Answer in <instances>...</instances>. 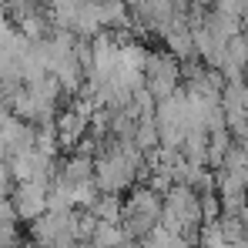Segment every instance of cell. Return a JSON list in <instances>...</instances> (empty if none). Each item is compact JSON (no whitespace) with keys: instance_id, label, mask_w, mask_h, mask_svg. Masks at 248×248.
Here are the masks:
<instances>
[{"instance_id":"6da1fadb","label":"cell","mask_w":248,"mask_h":248,"mask_svg":"<svg viewBox=\"0 0 248 248\" xmlns=\"http://www.w3.org/2000/svg\"><path fill=\"white\" fill-rule=\"evenodd\" d=\"M144 171V155L131 141H104L94 155V185L104 195H124Z\"/></svg>"},{"instance_id":"7a4b0ae2","label":"cell","mask_w":248,"mask_h":248,"mask_svg":"<svg viewBox=\"0 0 248 248\" xmlns=\"http://www.w3.org/2000/svg\"><path fill=\"white\" fill-rule=\"evenodd\" d=\"M161 205H165V195L155 191L151 185H138V188H131L127 198H124V211H121L124 232H127L134 242L144 238L151 228L161 225Z\"/></svg>"},{"instance_id":"3957f363","label":"cell","mask_w":248,"mask_h":248,"mask_svg":"<svg viewBox=\"0 0 248 248\" xmlns=\"http://www.w3.org/2000/svg\"><path fill=\"white\" fill-rule=\"evenodd\" d=\"M161 225L174 235H195L202 228V195L188 185H171L161 205Z\"/></svg>"},{"instance_id":"277c9868","label":"cell","mask_w":248,"mask_h":248,"mask_svg":"<svg viewBox=\"0 0 248 248\" xmlns=\"http://www.w3.org/2000/svg\"><path fill=\"white\" fill-rule=\"evenodd\" d=\"M78 221H81V208L47 211L37 221H31V238L41 248H74L78 245Z\"/></svg>"},{"instance_id":"5b68a950","label":"cell","mask_w":248,"mask_h":248,"mask_svg":"<svg viewBox=\"0 0 248 248\" xmlns=\"http://www.w3.org/2000/svg\"><path fill=\"white\" fill-rule=\"evenodd\" d=\"M181 87V71H178V61L171 54H158V50H148L144 57V91L158 101H165L168 94H174Z\"/></svg>"},{"instance_id":"8992f818","label":"cell","mask_w":248,"mask_h":248,"mask_svg":"<svg viewBox=\"0 0 248 248\" xmlns=\"http://www.w3.org/2000/svg\"><path fill=\"white\" fill-rule=\"evenodd\" d=\"M54 161H57L54 155H47V151H41V148L34 144V148H24V151L10 155V158H7V168H10L14 185H20V181L50 185V178L57 174V165H54Z\"/></svg>"},{"instance_id":"52a82bcc","label":"cell","mask_w":248,"mask_h":248,"mask_svg":"<svg viewBox=\"0 0 248 248\" xmlns=\"http://www.w3.org/2000/svg\"><path fill=\"white\" fill-rule=\"evenodd\" d=\"M54 134H57V148L61 151H78L84 141L91 138V118L84 114L78 104L64 108L54 118Z\"/></svg>"},{"instance_id":"ba28073f","label":"cell","mask_w":248,"mask_h":248,"mask_svg":"<svg viewBox=\"0 0 248 248\" xmlns=\"http://www.w3.org/2000/svg\"><path fill=\"white\" fill-rule=\"evenodd\" d=\"M10 202L20 221H37L41 215H47V185L41 181H20L10 191Z\"/></svg>"},{"instance_id":"9c48e42d","label":"cell","mask_w":248,"mask_h":248,"mask_svg":"<svg viewBox=\"0 0 248 248\" xmlns=\"http://www.w3.org/2000/svg\"><path fill=\"white\" fill-rule=\"evenodd\" d=\"M124 242H131V235L124 232L121 221H97L94 225V235H91L94 248H121Z\"/></svg>"},{"instance_id":"30bf717a","label":"cell","mask_w":248,"mask_h":248,"mask_svg":"<svg viewBox=\"0 0 248 248\" xmlns=\"http://www.w3.org/2000/svg\"><path fill=\"white\" fill-rule=\"evenodd\" d=\"M97 221H121V211H124V198L121 195H97V202L87 208Z\"/></svg>"},{"instance_id":"8fae6325","label":"cell","mask_w":248,"mask_h":248,"mask_svg":"<svg viewBox=\"0 0 248 248\" xmlns=\"http://www.w3.org/2000/svg\"><path fill=\"white\" fill-rule=\"evenodd\" d=\"M198 248H235V245L225 238V232H221L218 221H208V225L198 228Z\"/></svg>"},{"instance_id":"7c38bea8","label":"cell","mask_w":248,"mask_h":248,"mask_svg":"<svg viewBox=\"0 0 248 248\" xmlns=\"http://www.w3.org/2000/svg\"><path fill=\"white\" fill-rule=\"evenodd\" d=\"M14 191V178H10V168L7 161H0V195H10Z\"/></svg>"},{"instance_id":"4fadbf2b","label":"cell","mask_w":248,"mask_h":248,"mask_svg":"<svg viewBox=\"0 0 248 248\" xmlns=\"http://www.w3.org/2000/svg\"><path fill=\"white\" fill-rule=\"evenodd\" d=\"M238 221H242V228H245V235H248V202H245V208L238 211Z\"/></svg>"},{"instance_id":"5bb4252c","label":"cell","mask_w":248,"mask_h":248,"mask_svg":"<svg viewBox=\"0 0 248 248\" xmlns=\"http://www.w3.org/2000/svg\"><path fill=\"white\" fill-rule=\"evenodd\" d=\"M10 14V0H0V17H7Z\"/></svg>"},{"instance_id":"9a60e30c","label":"cell","mask_w":248,"mask_h":248,"mask_svg":"<svg viewBox=\"0 0 248 248\" xmlns=\"http://www.w3.org/2000/svg\"><path fill=\"white\" fill-rule=\"evenodd\" d=\"M242 31H245V41H248V7H245V20H242Z\"/></svg>"},{"instance_id":"2e32d148","label":"cell","mask_w":248,"mask_h":248,"mask_svg":"<svg viewBox=\"0 0 248 248\" xmlns=\"http://www.w3.org/2000/svg\"><path fill=\"white\" fill-rule=\"evenodd\" d=\"M0 104H3V81H0Z\"/></svg>"},{"instance_id":"e0dca14e","label":"cell","mask_w":248,"mask_h":248,"mask_svg":"<svg viewBox=\"0 0 248 248\" xmlns=\"http://www.w3.org/2000/svg\"><path fill=\"white\" fill-rule=\"evenodd\" d=\"M24 248H41V245H34V242H31V245H24Z\"/></svg>"}]
</instances>
